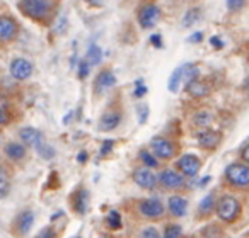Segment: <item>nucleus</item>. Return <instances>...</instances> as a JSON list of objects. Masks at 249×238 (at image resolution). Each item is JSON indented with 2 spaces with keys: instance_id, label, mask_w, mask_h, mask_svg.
Instances as JSON below:
<instances>
[{
  "instance_id": "6e6552de",
  "label": "nucleus",
  "mask_w": 249,
  "mask_h": 238,
  "mask_svg": "<svg viewBox=\"0 0 249 238\" xmlns=\"http://www.w3.org/2000/svg\"><path fill=\"white\" fill-rule=\"evenodd\" d=\"M157 182H159L164 189L178 190L186 186V177L181 175L179 172H176V170H173V169H164L162 172L157 175Z\"/></svg>"
},
{
  "instance_id": "f257e3e1",
  "label": "nucleus",
  "mask_w": 249,
  "mask_h": 238,
  "mask_svg": "<svg viewBox=\"0 0 249 238\" xmlns=\"http://www.w3.org/2000/svg\"><path fill=\"white\" fill-rule=\"evenodd\" d=\"M19 11L36 22H45L52 17L55 0H19Z\"/></svg>"
},
{
  "instance_id": "c9c22d12",
  "label": "nucleus",
  "mask_w": 249,
  "mask_h": 238,
  "mask_svg": "<svg viewBox=\"0 0 249 238\" xmlns=\"http://www.w3.org/2000/svg\"><path fill=\"white\" fill-rule=\"evenodd\" d=\"M89 63L86 62V60H82V62L79 63V79L84 80L87 75H89Z\"/></svg>"
},
{
  "instance_id": "1a4fd4ad",
  "label": "nucleus",
  "mask_w": 249,
  "mask_h": 238,
  "mask_svg": "<svg viewBox=\"0 0 249 238\" xmlns=\"http://www.w3.org/2000/svg\"><path fill=\"white\" fill-rule=\"evenodd\" d=\"M139 211L140 214H142L143 218H147V220H159L160 216L164 214V204L160 203L159 199H154V197H150V199H142L139 203Z\"/></svg>"
},
{
  "instance_id": "9b49d317",
  "label": "nucleus",
  "mask_w": 249,
  "mask_h": 238,
  "mask_svg": "<svg viewBox=\"0 0 249 238\" xmlns=\"http://www.w3.org/2000/svg\"><path fill=\"white\" fill-rule=\"evenodd\" d=\"M132 179L137 186L147 190L154 189V187L157 186V175L150 169H147V167H139V169L133 170Z\"/></svg>"
},
{
  "instance_id": "0eeeda50",
  "label": "nucleus",
  "mask_w": 249,
  "mask_h": 238,
  "mask_svg": "<svg viewBox=\"0 0 249 238\" xmlns=\"http://www.w3.org/2000/svg\"><path fill=\"white\" fill-rule=\"evenodd\" d=\"M176 169L179 170L181 175L184 177H196L201 169V160L196 155L184 153L176 160Z\"/></svg>"
},
{
  "instance_id": "dca6fc26",
  "label": "nucleus",
  "mask_w": 249,
  "mask_h": 238,
  "mask_svg": "<svg viewBox=\"0 0 249 238\" xmlns=\"http://www.w3.org/2000/svg\"><path fill=\"white\" fill-rule=\"evenodd\" d=\"M184 90H186L188 95L193 97V99H203V97L210 95V92H212L210 85L200 79H195V80H191V82H188L186 85H184Z\"/></svg>"
},
{
  "instance_id": "ddd939ff",
  "label": "nucleus",
  "mask_w": 249,
  "mask_h": 238,
  "mask_svg": "<svg viewBox=\"0 0 249 238\" xmlns=\"http://www.w3.org/2000/svg\"><path fill=\"white\" fill-rule=\"evenodd\" d=\"M198 140V145L205 150H215L218 148V145L222 143V133L220 131H215V129H210V128H205L198 133L196 136Z\"/></svg>"
},
{
  "instance_id": "37998d69",
  "label": "nucleus",
  "mask_w": 249,
  "mask_h": 238,
  "mask_svg": "<svg viewBox=\"0 0 249 238\" xmlns=\"http://www.w3.org/2000/svg\"><path fill=\"white\" fill-rule=\"evenodd\" d=\"M86 4H89V5H94V7H97V5H101L103 4V0H84Z\"/></svg>"
},
{
  "instance_id": "c03bdc74",
  "label": "nucleus",
  "mask_w": 249,
  "mask_h": 238,
  "mask_svg": "<svg viewBox=\"0 0 249 238\" xmlns=\"http://www.w3.org/2000/svg\"><path fill=\"white\" fill-rule=\"evenodd\" d=\"M212 180V177L210 175H207V177H203V179L200 180V186H205V184H208Z\"/></svg>"
},
{
  "instance_id": "2f4dec72",
  "label": "nucleus",
  "mask_w": 249,
  "mask_h": 238,
  "mask_svg": "<svg viewBox=\"0 0 249 238\" xmlns=\"http://www.w3.org/2000/svg\"><path fill=\"white\" fill-rule=\"evenodd\" d=\"M137 114H139L140 125H145L147 119H149V106H147V104H140V106L137 107Z\"/></svg>"
},
{
  "instance_id": "7c9ffc66",
  "label": "nucleus",
  "mask_w": 249,
  "mask_h": 238,
  "mask_svg": "<svg viewBox=\"0 0 249 238\" xmlns=\"http://www.w3.org/2000/svg\"><path fill=\"white\" fill-rule=\"evenodd\" d=\"M139 238H162V235H160V231L157 230V228L147 226V228H143V230L140 231Z\"/></svg>"
},
{
  "instance_id": "aec40b11",
  "label": "nucleus",
  "mask_w": 249,
  "mask_h": 238,
  "mask_svg": "<svg viewBox=\"0 0 249 238\" xmlns=\"http://www.w3.org/2000/svg\"><path fill=\"white\" fill-rule=\"evenodd\" d=\"M116 83V77L111 70H103V72L97 73L96 77V90L97 92H103V90H107L111 87H114Z\"/></svg>"
},
{
  "instance_id": "f704fd0d",
  "label": "nucleus",
  "mask_w": 249,
  "mask_h": 238,
  "mask_svg": "<svg viewBox=\"0 0 249 238\" xmlns=\"http://www.w3.org/2000/svg\"><path fill=\"white\" fill-rule=\"evenodd\" d=\"M135 85H137V89H135V92H133V95L139 97V99H140V97H143V95L147 94V87L143 85V80H142V79L137 80Z\"/></svg>"
},
{
  "instance_id": "4be33fe9",
  "label": "nucleus",
  "mask_w": 249,
  "mask_h": 238,
  "mask_svg": "<svg viewBox=\"0 0 249 238\" xmlns=\"http://www.w3.org/2000/svg\"><path fill=\"white\" fill-rule=\"evenodd\" d=\"M191 123H193V126H196V128L205 129L213 123V116H212V112H208V111H198V112L191 117Z\"/></svg>"
},
{
  "instance_id": "7ed1b4c3",
  "label": "nucleus",
  "mask_w": 249,
  "mask_h": 238,
  "mask_svg": "<svg viewBox=\"0 0 249 238\" xmlns=\"http://www.w3.org/2000/svg\"><path fill=\"white\" fill-rule=\"evenodd\" d=\"M224 177L229 186L237 187V189H246L249 186V167L248 163L234 162L227 165L224 172Z\"/></svg>"
},
{
  "instance_id": "ea45409f",
  "label": "nucleus",
  "mask_w": 249,
  "mask_h": 238,
  "mask_svg": "<svg viewBox=\"0 0 249 238\" xmlns=\"http://www.w3.org/2000/svg\"><path fill=\"white\" fill-rule=\"evenodd\" d=\"M201 39H203V32L196 31L188 38V43H201Z\"/></svg>"
},
{
  "instance_id": "20e7f679",
  "label": "nucleus",
  "mask_w": 249,
  "mask_h": 238,
  "mask_svg": "<svg viewBox=\"0 0 249 238\" xmlns=\"http://www.w3.org/2000/svg\"><path fill=\"white\" fill-rule=\"evenodd\" d=\"M150 150L154 157L160 160H173L178 153V145L166 136H154L150 140Z\"/></svg>"
},
{
  "instance_id": "c85d7f7f",
  "label": "nucleus",
  "mask_w": 249,
  "mask_h": 238,
  "mask_svg": "<svg viewBox=\"0 0 249 238\" xmlns=\"http://www.w3.org/2000/svg\"><path fill=\"white\" fill-rule=\"evenodd\" d=\"M36 152L39 153V157L41 159H45V160H50V159H53L55 157V148H53L52 145H46V143H41V145L36 148Z\"/></svg>"
},
{
  "instance_id": "e433bc0d",
  "label": "nucleus",
  "mask_w": 249,
  "mask_h": 238,
  "mask_svg": "<svg viewBox=\"0 0 249 238\" xmlns=\"http://www.w3.org/2000/svg\"><path fill=\"white\" fill-rule=\"evenodd\" d=\"M248 150H249V142H244V145L241 146V160H242V163H249Z\"/></svg>"
},
{
  "instance_id": "72a5a7b5",
  "label": "nucleus",
  "mask_w": 249,
  "mask_h": 238,
  "mask_svg": "<svg viewBox=\"0 0 249 238\" xmlns=\"http://www.w3.org/2000/svg\"><path fill=\"white\" fill-rule=\"evenodd\" d=\"M113 148H114V142H113V140H106V142L103 143V146H101L99 155H101V157L109 155V153L113 152Z\"/></svg>"
},
{
  "instance_id": "2eb2a0df",
  "label": "nucleus",
  "mask_w": 249,
  "mask_h": 238,
  "mask_svg": "<svg viewBox=\"0 0 249 238\" xmlns=\"http://www.w3.org/2000/svg\"><path fill=\"white\" fill-rule=\"evenodd\" d=\"M121 119H123V116L120 111H107L101 116L99 123H97V129L103 133H109L120 126Z\"/></svg>"
},
{
  "instance_id": "9d476101",
  "label": "nucleus",
  "mask_w": 249,
  "mask_h": 238,
  "mask_svg": "<svg viewBox=\"0 0 249 238\" xmlns=\"http://www.w3.org/2000/svg\"><path fill=\"white\" fill-rule=\"evenodd\" d=\"M9 72L14 80H19V82L28 80L33 75V63L26 58H14L9 66Z\"/></svg>"
},
{
  "instance_id": "a878e982",
  "label": "nucleus",
  "mask_w": 249,
  "mask_h": 238,
  "mask_svg": "<svg viewBox=\"0 0 249 238\" xmlns=\"http://www.w3.org/2000/svg\"><path fill=\"white\" fill-rule=\"evenodd\" d=\"M213 209H215V197L213 194H208V196H205L201 199L200 206H198V213H200V216H208Z\"/></svg>"
},
{
  "instance_id": "4c0bfd02",
  "label": "nucleus",
  "mask_w": 249,
  "mask_h": 238,
  "mask_svg": "<svg viewBox=\"0 0 249 238\" xmlns=\"http://www.w3.org/2000/svg\"><path fill=\"white\" fill-rule=\"evenodd\" d=\"M9 116H7V112H5V109L2 106H0V126H7L9 125Z\"/></svg>"
},
{
  "instance_id": "4468645a",
  "label": "nucleus",
  "mask_w": 249,
  "mask_h": 238,
  "mask_svg": "<svg viewBox=\"0 0 249 238\" xmlns=\"http://www.w3.org/2000/svg\"><path fill=\"white\" fill-rule=\"evenodd\" d=\"M19 138H21L22 145L29 146V148H38L41 143H45V136L39 129L26 126V128L19 129Z\"/></svg>"
},
{
  "instance_id": "393cba45",
  "label": "nucleus",
  "mask_w": 249,
  "mask_h": 238,
  "mask_svg": "<svg viewBox=\"0 0 249 238\" xmlns=\"http://www.w3.org/2000/svg\"><path fill=\"white\" fill-rule=\"evenodd\" d=\"M101 60H103V51H101V48L97 45H90L86 53V62L89 63L90 66H94V65H99Z\"/></svg>"
},
{
  "instance_id": "a211bd4d",
  "label": "nucleus",
  "mask_w": 249,
  "mask_h": 238,
  "mask_svg": "<svg viewBox=\"0 0 249 238\" xmlns=\"http://www.w3.org/2000/svg\"><path fill=\"white\" fill-rule=\"evenodd\" d=\"M70 201H72V207L77 214L87 213V204H89V192H87V189L80 187V189L75 190V194L70 197Z\"/></svg>"
},
{
  "instance_id": "bb28decb",
  "label": "nucleus",
  "mask_w": 249,
  "mask_h": 238,
  "mask_svg": "<svg viewBox=\"0 0 249 238\" xmlns=\"http://www.w3.org/2000/svg\"><path fill=\"white\" fill-rule=\"evenodd\" d=\"M181 233H183V228L176 223H169L164 228V235L162 238H181Z\"/></svg>"
},
{
  "instance_id": "cd10ccee",
  "label": "nucleus",
  "mask_w": 249,
  "mask_h": 238,
  "mask_svg": "<svg viewBox=\"0 0 249 238\" xmlns=\"http://www.w3.org/2000/svg\"><path fill=\"white\" fill-rule=\"evenodd\" d=\"M106 223L111 230H120L121 228V216L118 211H109L106 216Z\"/></svg>"
},
{
  "instance_id": "f03ea898",
  "label": "nucleus",
  "mask_w": 249,
  "mask_h": 238,
  "mask_svg": "<svg viewBox=\"0 0 249 238\" xmlns=\"http://www.w3.org/2000/svg\"><path fill=\"white\" fill-rule=\"evenodd\" d=\"M215 213L218 220L224 223H234L242 213V204L235 196L225 194L218 201H215Z\"/></svg>"
},
{
  "instance_id": "79ce46f5",
  "label": "nucleus",
  "mask_w": 249,
  "mask_h": 238,
  "mask_svg": "<svg viewBox=\"0 0 249 238\" xmlns=\"http://www.w3.org/2000/svg\"><path fill=\"white\" fill-rule=\"evenodd\" d=\"M87 159H89V155H87L86 152H80V153H79V157H77V162H79V163H84V162H87Z\"/></svg>"
},
{
  "instance_id": "5701e85b",
  "label": "nucleus",
  "mask_w": 249,
  "mask_h": 238,
  "mask_svg": "<svg viewBox=\"0 0 249 238\" xmlns=\"http://www.w3.org/2000/svg\"><path fill=\"white\" fill-rule=\"evenodd\" d=\"M200 17H201V11H200V7L188 9L186 14H183V19H181V26H183L184 29L193 28V26L196 24L198 21H200Z\"/></svg>"
},
{
  "instance_id": "6ab92c4d",
  "label": "nucleus",
  "mask_w": 249,
  "mask_h": 238,
  "mask_svg": "<svg viewBox=\"0 0 249 238\" xmlns=\"http://www.w3.org/2000/svg\"><path fill=\"white\" fill-rule=\"evenodd\" d=\"M167 207H169V213L176 218H181L188 213V199L181 196H171L167 199Z\"/></svg>"
},
{
  "instance_id": "423d86ee",
  "label": "nucleus",
  "mask_w": 249,
  "mask_h": 238,
  "mask_svg": "<svg viewBox=\"0 0 249 238\" xmlns=\"http://www.w3.org/2000/svg\"><path fill=\"white\" fill-rule=\"evenodd\" d=\"M19 36V24L12 16L0 14V45H9Z\"/></svg>"
},
{
  "instance_id": "58836bf2",
  "label": "nucleus",
  "mask_w": 249,
  "mask_h": 238,
  "mask_svg": "<svg viewBox=\"0 0 249 238\" xmlns=\"http://www.w3.org/2000/svg\"><path fill=\"white\" fill-rule=\"evenodd\" d=\"M150 43H152L156 48H162V36H160V34L150 36Z\"/></svg>"
},
{
  "instance_id": "b1692460",
  "label": "nucleus",
  "mask_w": 249,
  "mask_h": 238,
  "mask_svg": "<svg viewBox=\"0 0 249 238\" xmlns=\"http://www.w3.org/2000/svg\"><path fill=\"white\" fill-rule=\"evenodd\" d=\"M139 159H140V163H143V167H147V169H157V167H159V162H157V159L154 157V153L149 152L147 148L140 150Z\"/></svg>"
},
{
  "instance_id": "473e14b6",
  "label": "nucleus",
  "mask_w": 249,
  "mask_h": 238,
  "mask_svg": "<svg viewBox=\"0 0 249 238\" xmlns=\"http://www.w3.org/2000/svg\"><path fill=\"white\" fill-rule=\"evenodd\" d=\"M56 237H58V233H56V230H55V228H52V226L43 228V230L36 235V238H56Z\"/></svg>"
},
{
  "instance_id": "f3484780",
  "label": "nucleus",
  "mask_w": 249,
  "mask_h": 238,
  "mask_svg": "<svg viewBox=\"0 0 249 238\" xmlns=\"http://www.w3.org/2000/svg\"><path fill=\"white\" fill-rule=\"evenodd\" d=\"M4 152H5V155H7V159L12 160V162H16V163L22 162V160L26 159V155H28L26 146L22 145V143H18V142L7 143V145L4 146Z\"/></svg>"
},
{
  "instance_id": "f8f14e48",
  "label": "nucleus",
  "mask_w": 249,
  "mask_h": 238,
  "mask_svg": "<svg viewBox=\"0 0 249 238\" xmlns=\"http://www.w3.org/2000/svg\"><path fill=\"white\" fill-rule=\"evenodd\" d=\"M33 224H35V213L31 209H24L16 216V221L12 224V230L19 237H26L31 231Z\"/></svg>"
},
{
  "instance_id": "412c9836",
  "label": "nucleus",
  "mask_w": 249,
  "mask_h": 238,
  "mask_svg": "<svg viewBox=\"0 0 249 238\" xmlns=\"http://www.w3.org/2000/svg\"><path fill=\"white\" fill-rule=\"evenodd\" d=\"M12 187V179H11V172H9L7 167L0 165V199L9 196Z\"/></svg>"
},
{
  "instance_id": "c756f323",
  "label": "nucleus",
  "mask_w": 249,
  "mask_h": 238,
  "mask_svg": "<svg viewBox=\"0 0 249 238\" xmlns=\"http://www.w3.org/2000/svg\"><path fill=\"white\" fill-rule=\"evenodd\" d=\"M225 5L231 12H241L246 7V0H225Z\"/></svg>"
},
{
  "instance_id": "a18cd8bd",
  "label": "nucleus",
  "mask_w": 249,
  "mask_h": 238,
  "mask_svg": "<svg viewBox=\"0 0 249 238\" xmlns=\"http://www.w3.org/2000/svg\"><path fill=\"white\" fill-rule=\"evenodd\" d=\"M0 143H2V133H0Z\"/></svg>"
},
{
  "instance_id": "a19ab883",
  "label": "nucleus",
  "mask_w": 249,
  "mask_h": 238,
  "mask_svg": "<svg viewBox=\"0 0 249 238\" xmlns=\"http://www.w3.org/2000/svg\"><path fill=\"white\" fill-rule=\"evenodd\" d=\"M210 45L213 46V48H217V49L224 48V43H222L220 38H217V36H212V38H210Z\"/></svg>"
},
{
  "instance_id": "39448f33",
  "label": "nucleus",
  "mask_w": 249,
  "mask_h": 238,
  "mask_svg": "<svg viewBox=\"0 0 249 238\" xmlns=\"http://www.w3.org/2000/svg\"><path fill=\"white\" fill-rule=\"evenodd\" d=\"M160 19V9L156 4H143L139 9V14H137V22L140 24L142 29H154L157 26Z\"/></svg>"
}]
</instances>
